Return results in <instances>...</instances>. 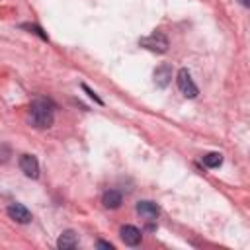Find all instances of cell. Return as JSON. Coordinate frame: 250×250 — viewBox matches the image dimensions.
Wrapping results in <instances>:
<instances>
[{
    "mask_svg": "<svg viewBox=\"0 0 250 250\" xmlns=\"http://www.w3.org/2000/svg\"><path fill=\"white\" fill-rule=\"evenodd\" d=\"M55 105L47 98H35L29 105V121L37 129H47L53 125V115H55Z\"/></svg>",
    "mask_w": 250,
    "mask_h": 250,
    "instance_id": "cell-1",
    "label": "cell"
},
{
    "mask_svg": "<svg viewBox=\"0 0 250 250\" xmlns=\"http://www.w3.org/2000/svg\"><path fill=\"white\" fill-rule=\"evenodd\" d=\"M139 43H141L143 47L150 49V51H156V53H166V51H168V39H166V35L160 33V31H156V33H152V35L141 39Z\"/></svg>",
    "mask_w": 250,
    "mask_h": 250,
    "instance_id": "cell-2",
    "label": "cell"
},
{
    "mask_svg": "<svg viewBox=\"0 0 250 250\" xmlns=\"http://www.w3.org/2000/svg\"><path fill=\"white\" fill-rule=\"evenodd\" d=\"M176 80H178V88H180V92H182L186 98H195V96H197V86L193 84L191 74H189L186 68H180Z\"/></svg>",
    "mask_w": 250,
    "mask_h": 250,
    "instance_id": "cell-3",
    "label": "cell"
},
{
    "mask_svg": "<svg viewBox=\"0 0 250 250\" xmlns=\"http://www.w3.org/2000/svg\"><path fill=\"white\" fill-rule=\"evenodd\" d=\"M20 168L27 178H39V162L33 154H21L20 156Z\"/></svg>",
    "mask_w": 250,
    "mask_h": 250,
    "instance_id": "cell-4",
    "label": "cell"
},
{
    "mask_svg": "<svg viewBox=\"0 0 250 250\" xmlns=\"http://www.w3.org/2000/svg\"><path fill=\"white\" fill-rule=\"evenodd\" d=\"M8 215H10L14 221L21 223V225L31 223V213H29V209L23 207L21 203H12V205H8Z\"/></svg>",
    "mask_w": 250,
    "mask_h": 250,
    "instance_id": "cell-5",
    "label": "cell"
},
{
    "mask_svg": "<svg viewBox=\"0 0 250 250\" xmlns=\"http://www.w3.org/2000/svg\"><path fill=\"white\" fill-rule=\"evenodd\" d=\"M121 240L127 244V246H137L139 242H141V238H143V234H141V230L137 229V227H133V225H125V227H121Z\"/></svg>",
    "mask_w": 250,
    "mask_h": 250,
    "instance_id": "cell-6",
    "label": "cell"
},
{
    "mask_svg": "<svg viewBox=\"0 0 250 250\" xmlns=\"http://www.w3.org/2000/svg\"><path fill=\"white\" fill-rule=\"evenodd\" d=\"M137 213H139L141 217H145V219L152 221V219H156V217H158L160 209H158V205H156V203H152V201H139V203H137Z\"/></svg>",
    "mask_w": 250,
    "mask_h": 250,
    "instance_id": "cell-7",
    "label": "cell"
},
{
    "mask_svg": "<svg viewBox=\"0 0 250 250\" xmlns=\"http://www.w3.org/2000/svg\"><path fill=\"white\" fill-rule=\"evenodd\" d=\"M76 244H78V238H76L74 230H64L57 240V246L61 250H72V248H76Z\"/></svg>",
    "mask_w": 250,
    "mask_h": 250,
    "instance_id": "cell-8",
    "label": "cell"
},
{
    "mask_svg": "<svg viewBox=\"0 0 250 250\" xmlns=\"http://www.w3.org/2000/svg\"><path fill=\"white\" fill-rule=\"evenodd\" d=\"M170 78H172V68H170V64H162V66H158V68L154 70V82H156V86L164 88V86L170 82Z\"/></svg>",
    "mask_w": 250,
    "mask_h": 250,
    "instance_id": "cell-9",
    "label": "cell"
},
{
    "mask_svg": "<svg viewBox=\"0 0 250 250\" xmlns=\"http://www.w3.org/2000/svg\"><path fill=\"white\" fill-rule=\"evenodd\" d=\"M102 203H104V207H105V209H117V207L121 205V193H119V191H115V189H109V191H105V193H104Z\"/></svg>",
    "mask_w": 250,
    "mask_h": 250,
    "instance_id": "cell-10",
    "label": "cell"
},
{
    "mask_svg": "<svg viewBox=\"0 0 250 250\" xmlns=\"http://www.w3.org/2000/svg\"><path fill=\"white\" fill-rule=\"evenodd\" d=\"M221 162H223V154L221 152H209V154L203 156V164L207 168H217V166H221Z\"/></svg>",
    "mask_w": 250,
    "mask_h": 250,
    "instance_id": "cell-11",
    "label": "cell"
},
{
    "mask_svg": "<svg viewBox=\"0 0 250 250\" xmlns=\"http://www.w3.org/2000/svg\"><path fill=\"white\" fill-rule=\"evenodd\" d=\"M82 90H84V92H86V94H88V96H90V98H92V100H94V102H98V104H100V105H102V104H104V102H102V100H100V98H98V96H96V94H94V90H90V88H88V86H86V84H82Z\"/></svg>",
    "mask_w": 250,
    "mask_h": 250,
    "instance_id": "cell-12",
    "label": "cell"
},
{
    "mask_svg": "<svg viewBox=\"0 0 250 250\" xmlns=\"http://www.w3.org/2000/svg\"><path fill=\"white\" fill-rule=\"evenodd\" d=\"M21 27H25V29H33V33H37L39 37H43V39H47V35H45V33H41V29H39L37 25H27V23H23Z\"/></svg>",
    "mask_w": 250,
    "mask_h": 250,
    "instance_id": "cell-13",
    "label": "cell"
},
{
    "mask_svg": "<svg viewBox=\"0 0 250 250\" xmlns=\"http://www.w3.org/2000/svg\"><path fill=\"white\" fill-rule=\"evenodd\" d=\"M98 248H107V250H113V246L109 242H104V240H98Z\"/></svg>",
    "mask_w": 250,
    "mask_h": 250,
    "instance_id": "cell-14",
    "label": "cell"
},
{
    "mask_svg": "<svg viewBox=\"0 0 250 250\" xmlns=\"http://www.w3.org/2000/svg\"><path fill=\"white\" fill-rule=\"evenodd\" d=\"M240 4L242 6H250V0H240Z\"/></svg>",
    "mask_w": 250,
    "mask_h": 250,
    "instance_id": "cell-15",
    "label": "cell"
}]
</instances>
